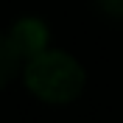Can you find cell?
Segmentation results:
<instances>
[{
	"label": "cell",
	"instance_id": "obj_1",
	"mask_svg": "<svg viewBox=\"0 0 123 123\" xmlns=\"http://www.w3.org/2000/svg\"><path fill=\"white\" fill-rule=\"evenodd\" d=\"M25 84L42 101L67 104L84 90V67L70 53L42 50L39 56L25 62Z\"/></svg>",
	"mask_w": 123,
	"mask_h": 123
},
{
	"label": "cell",
	"instance_id": "obj_2",
	"mask_svg": "<svg viewBox=\"0 0 123 123\" xmlns=\"http://www.w3.org/2000/svg\"><path fill=\"white\" fill-rule=\"evenodd\" d=\"M8 39L14 45L17 56L23 62L39 56L42 50H48V28L42 20H34V17H25V20H17L8 31Z\"/></svg>",
	"mask_w": 123,
	"mask_h": 123
},
{
	"label": "cell",
	"instance_id": "obj_3",
	"mask_svg": "<svg viewBox=\"0 0 123 123\" xmlns=\"http://www.w3.org/2000/svg\"><path fill=\"white\" fill-rule=\"evenodd\" d=\"M20 64H23V59L17 56L8 34H0V90L20 73Z\"/></svg>",
	"mask_w": 123,
	"mask_h": 123
},
{
	"label": "cell",
	"instance_id": "obj_4",
	"mask_svg": "<svg viewBox=\"0 0 123 123\" xmlns=\"http://www.w3.org/2000/svg\"><path fill=\"white\" fill-rule=\"evenodd\" d=\"M95 3H98V8L104 14L115 17V20H123V0H95Z\"/></svg>",
	"mask_w": 123,
	"mask_h": 123
}]
</instances>
